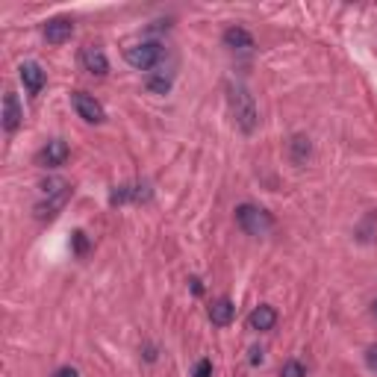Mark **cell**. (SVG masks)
Segmentation results:
<instances>
[{
  "label": "cell",
  "instance_id": "obj_1",
  "mask_svg": "<svg viewBox=\"0 0 377 377\" xmlns=\"http://www.w3.org/2000/svg\"><path fill=\"white\" fill-rule=\"evenodd\" d=\"M227 104H230V115L236 121L245 136H250L259 127V113H257V104H254V94H250L245 86H230L227 89Z\"/></svg>",
  "mask_w": 377,
  "mask_h": 377
},
{
  "label": "cell",
  "instance_id": "obj_2",
  "mask_svg": "<svg viewBox=\"0 0 377 377\" xmlns=\"http://www.w3.org/2000/svg\"><path fill=\"white\" fill-rule=\"evenodd\" d=\"M233 218H236V225H239L248 236H269L274 230V215L269 213V209H262L259 204H239L233 209Z\"/></svg>",
  "mask_w": 377,
  "mask_h": 377
},
{
  "label": "cell",
  "instance_id": "obj_3",
  "mask_svg": "<svg viewBox=\"0 0 377 377\" xmlns=\"http://www.w3.org/2000/svg\"><path fill=\"white\" fill-rule=\"evenodd\" d=\"M41 194H45V201L36 204V215L38 218H53L68 204V198H71V186H68L65 180L53 177V180H45V183H41Z\"/></svg>",
  "mask_w": 377,
  "mask_h": 377
},
{
  "label": "cell",
  "instance_id": "obj_4",
  "mask_svg": "<svg viewBox=\"0 0 377 377\" xmlns=\"http://www.w3.org/2000/svg\"><path fill=\"white\" fill-rule=\"evenodd\" d=\"M124 59H127V65L136 68V71H153V68H159V62L165 59V48L159 41H138V45L124 50Z\"/></svg>",
  "mask_w": 377,
  "mask_h": 377
},
{
  "label": "cell",
  "instance_id": "obj_5",
  "mask_svg": "<svg viewBox=\"0 0 377 377\" xmlns=\"http://www.w3.org/2000/svg\"><path fill=\"white\" fill-rule=\"evenodd\" d=\"M71 104H74V109H77V115H80L83 121H89V124H101V121L106 118L104 104L97 101L94 94H89V92H74V94H71Z\"/></svg>",
  "mask_w": 377,
  "mask_h": 377
},
{
  "label": "cell",
  "instance_id": "obj_6",
  "mask_svg": "<svg viewBox=\"0 0 377 377\" xmlns=\"http://www.w3.org/2000/svg\"><path fill=\"white\" fill-rule=\"evenodd\" d=\"M68 157H71V148H68V142H62V138H50V142L38 150L36 162L41 165V169H59V165L68 162Z\"/></svg>",
  "mask_w": 377,
  "mask_h": 377
},
{
  "label": "cell",
  "instance_id": "obj_7",
  "mask_svg": "<svg viewBox=\"0 0 377 377\" xmlns=\"http://www.w3.org/2000/svg\"><path fill=\"white\" fill-rule=\"evenodd\" d=\"M80 65H83V71H89L92 77H106V71H109L106 53L97 45H86L80 50Z\"/></svg>",
  "mask_w": 377,
  "mask_h": 377
},
{
  "label": "cell",
  "instance_id": "obj_8",
  "mask_svg": "<svg viewBox=\"0 0 377 377\" xmlns=\"http://www.w3.org/2000/svg\"><path fill=\"white\" fill-rule=\"evenodd\" d=\"M18 77L30 94H41V89H45V83H48V71L38 62H24L18 68Z\"/></svg>",
  "mask_w": 377,
  "mask_h": 377
},
{
  "label": "cell",
  "instance_id": "obj_9",
  "mask_svg": "<svg viewBox=\"0 0 377 377\" xmlns=\"http://www.w3.org/2000/svg\"><path fill=\"white\" fill-rule=\"evenodd\" d=\"M274 325H277V310L269 306V304L254 306L250 315H248V327L257 330V333H269V330H274Z\"/></svg>",
  "mask_w": 377,
  "mask_h": 377
},
{
  "label": "cell",
  "instance_id": "obj_10",
  "mask_svg": "<svg viewBox=\"0 0 377 377\" xmlns=\"http://www.w3.org/2000/svg\"><path fill=\"white\" fill-rule=\"evenodd\" d=\"M221 41H225V48H227V50H239V53H248V50H254V48H257L254 36H250L245 27H227L225 36H221Z\"/></svg>",
  "mask_w": 377,
  "mask_h": 377
},
{
  "label": "cell",
  "instance_id": "obj_11",
  "mask_svg": "<svg viewBox=\"0 0 377 377\" xmlns=\"http://www.w3.org/2000/svg\"><path fill=\"white\" fill-rule=\"evenodd\" d=\"M21 121H24V109L18 104V94L15 92H6V97H3V130L6 133H15L21 127Z\"/></svg>",
  "mask_w": 377,
  "mask_h": 377
},
{
  "label": "cell",
  "instance_id": "obj_12",
  "mask_svg": "<svg viewBox=\"0 0 377 377\" xmlns=\"http://www.w3.org/2000/svg\"><path fill=\"white\" fill-rule=\"evenodd\" d=\"M71 36H74V21L71 18H50L45 24V38L50 41V45H65Z\"/></svg>",
  "mask_w": 377,
  "mask_h": 377
},
{
  "label": "cell",
  "instance_id": "obj_13",
  "mask_svg": "<svg viewBox=\"0 0 377 377\" xmlns=\"http://www.w3.org/2000/svg\"><path fill=\"white\" fill-rule=\"evenodd\" d=\"M286 153H289V162H292V165L304 169V165L310 162V157H313V142H310L306 136H292Z\"/></svg>",
  "mask_w": 377,
  "mask_h": 377
},
{
  "label": "cell",
  "instance_id": "obj_14",
  "mask_svg": "<svg viewBox=\"0 0 377 377\" xmlns=\"http://www.w3.org/2000/svg\"><path fill=\"white\" fill-rule=\"evenodd\" d=\"M233 315H236V306H233L230 298H218V301L209 304V321H213L215 327H227L233 321Z\"/></svg>",
  "mask_w": 377,
  "mask_h": 377
},
{
  "label": "cell",
  "instance_id": "obj_15",
  "mask_svg": "<svg viewBox=\"0 0 377 377\" xmlns=\"http://www.w3.org/2000/svg\"><path fill=\"white\" fill-rule=\"evenodd\" d=\"M145 86H148V92H153V94H169L171 86H174V77L165 74V71H153V74H148Z\"/></svg>",
  "mask_w": 377,
  "mask_h": 377
},
{
  "label": "cell",
  "instance_id": "obj_16",
  "mask_svg": "<svg viewBox=\"0 0 377 377\" xmlns=\"http://www.w3.org/2000/svg\"><path fill=\"white\" fill-rule=\"evenodd\" d=\"M280 377H306V369L301 360H286L283 369H280Z\"/></svg>",
  "mask_w": 377,
  "mask_h": 377
},
{
  "label": "cell",
  "instance_id": "obj_17",
  "mask_svg": "<svg viewBox=\"0 0 377 377\" xmlns=\"http://www.w3.org/2000/svg\"><path fill=\"white\" fill-rule=\"evenodd\" d=\"M192 377H213V362H209V360H198V362H194Z\"/></svg>",
  "mask_w": 377,
  "mask_h": 377
},
{
  "label": "cell",
  "instance_id": "obj_18",
  "mask_svg": "<svg viewBox=\"0 0 377 377\" xmlns=\"http://www.w3.org/2000/svg\"><path fill=\"white\" fill-rule=\"evenodd\" d=\"M366 366H369L371 371H377V342L366 348Z\"/></svg>",
  "mask_w": 377,
  "mask_h": 377
},
{
  "label": "cell",
  "instance_id": "obj_19",
  "mask_svg": "<svg viewBox=\"0 0 377 377\" xmlns=\"http://www.w3.org/2000/svg\"><path fill=\"white\" fill-rule=\"evenodd\" d=\"M74 248H77V254H83V250H86L89 248V242H86V233H74Z\"/></svg>",
  "mask_w": 377,
  "mask_h": 377
},
{
  "label": "cell",
  "instance_id": "obj_20",
  "mask_svg": "<svg viewBox=\"0 0 377 377\" xmlns=\"http://www.w3.org/2000/svg\"><path fill=\"white\" fill-rule=\"evenodd\" d=\"M53 377H80V371L74 366H62V369L53 371Z\"/></svg>",
  "mask_w": 377,
  "mask_h": 377
},
{
  "label": "cell",
  "instance_id": "obj_21",
  "mask_svg": "<svg viewBox=\"0 0 377 377\" xmlns=\"http://www.w3.org/2000/svg\"><path fill=\"white\" fill-rule=\"evenodd\" d=\"M250 362H254V366H257V362H262V351H259V348H250Z\"/></svg>",
  "mask_w": 377,
  "mask_h": 377
},
{
  "label": "cell",
  "instance_id": "obj_22",
  "mask_svg": "<svg viewBox=\"0 0 377 377\" xmlns=\"http://www.w3.org/2000/svg\"><path fill=\"white\" fill-rule=\"evenodd\" d=\"M374 315H377V301H374Z\"/></svg>",
  "mask_w": 377,
  "mask_h": 377
}]
</instances>
